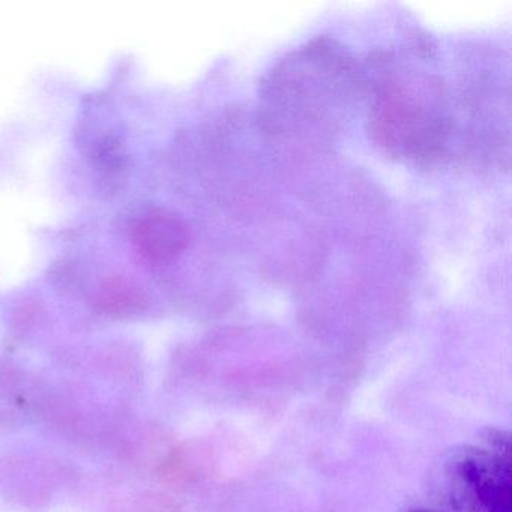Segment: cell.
I'll use <instances>...</instances> for the list:
<instances>
[{
	"instance_id": "1",
	"label": "cell",
	"mask_w": 512,
	"mask_h": 512,
	"mask_svg": "<svg viewBox=\"0 0 512 512\" xmlns=\"http://www.w3.org/2000/svg\"><path fill=\"white\" fill-rule=\"evenodd\" d=\"M440 97L439 85L419 71L386 80L374 115L379 143L398 157H431L445 136Z\"/></svg>"
},
{
	"instance_id": "2",
	"label": "cell",
	"mask_w": 512,
	"mask_h": 512,
	"mask_svg": "<svg viewBox=\"0 0 512 512\" xmlns=\"http://www.w3.org/2000/svg\"><path fill=\"white\" fill-rule=\"evenodd\" d=\"M445 512L511 511V443L494 431L484 445L452 452L445 469Z\"/></svg>"
},
{
	"instance_id": "3",
	"label": "cell",
	"mask_w": 512,
	"mask_h": 512,
	"mask_svg": "<svg viewBox=\"0 0 512 512\" xmlns=\"http://www.w3.org/2000/svg\"><path fill=\"white\" fill-rule=\"evenodd\" d=\"M143 254L155 260L169 259L184 248L187 233L170 215H151L139 227L137 236Z\"/></svg>"
},
{
	"instance_id": "4",
	"label": "cell",
	"mask_w": 512,
	"mask_h": 512,
	"mask_svg": "<svg viewBox=\"0 0 512 512\" xmlns=\"http://www.w3.org/2000/svg\"><path fill=\"white\" fill-rule=\"evenodd\" d=\"M410 512H445V511H442V509L424 508V509H413V511H410Z\"/></svg>"
}]
</instances>
